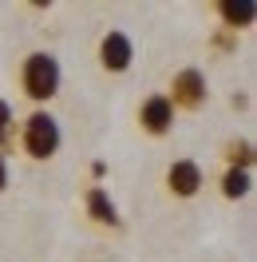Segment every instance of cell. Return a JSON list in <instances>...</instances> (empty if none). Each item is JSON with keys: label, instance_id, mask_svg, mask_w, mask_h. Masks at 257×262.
Listing matches in <instances>:
<instances>
[{"label": "cell", "instance_id": "cell-10", "mask_svg": "<svg viewBox=\"0 0 257 262\" xmlns=\"http://www.w3.org/2000/svg\"><path fill=\"white\" fill-rule=\"evenodd\" d=\"M229 163L241 167V171H249V163H253V147H249V143H234V147H229Z\"/></svg>", "mask_w": 257, "mask_h": 262}, {"label": "cell", "instance_id": "cell-7", "mask_svg": "<svg viewBox=\"0 0 257 262\" xmlns=\"http://www.w3.org/2000/svg\"><path fill=\"white\" fill-rule=\"evenodd\" d=\"M218 16L225 20L229 32H238V28H249V24H253L257 4L253 0H218Z\"/></svg>", "mask_w": 257, "mask_h": 262}, {"label": "cell", "instance_id": "cell-11", "mask_svg": "<svg viewBox=\"0 0 257 262\" xmlns=\"http://www.w3.org/2000/svg\"><path fill=\"white\" fill-rule=\"evenodd\" d=\"M8 131H12V107H8V99H0V143L8 139Z\"/></svg>", "mask_w": 257, "mask_h": 262}, {"label": "cell", "instance_id": "cell-9", "mask_svg": "<svg viewBox=\"0 0 257 262\" xmlns=\"http://www.w3.org/2000/svg\"><path fill=\"white\" fill-rule=\"evenodd\" d=\"M249 187H253V175L241 171V167H229V171L222 175V195L225 199H245V195H249Z\"/></svg>", "mask_w": 257, "mask_h": 262}, {"label": "cell", "instance_id": "cell-4", "mask_svg": "<svg viewBox=\"0 0 257 262\" xmlns=\"http://www.w3.org/2000/svg\"><path fill=\"white\" fill-rule=\"evenodd\" d=\"M131 60H135V44H131L127 32H119V28H111V32L99 40V64L107 68V72H127Z\"/></svg>", "mask_w": 257, "mask_h": 262}, {"label": "cell", "instance_id": "cell-5", "mask_svg": "<svg viewBox=\"0 0 257 262\" xmlns=\"http://www.w3.org/2000/svg\"><path fill=\"white\" fill-rule=\"evenodd\" d=\"M202 183H206V175H202V167L194 163V159H174V163L166 167V187L178 199H194L202 191Z\"/></svg>", "mask_w": 257, "mask_h": 262}, {"label": "cell", "instance_id": "cell-3", "mask_svg": "<svg viewBox=\"0 0 257 262\" xmlns=\"http://www.w3.org/2000/svg\"><path fill=\"white\" fill-rule=\"evenodd\" d=\"M210 96V83H206V72L202 68H182L174 80H170V103L174 107H202Z\"/></svg>", "mask_w": 257, "mask_h": 262}, {"label": "cell", "instance_id": "cell-1", "mask_svg": "<svg viewBox=\"0 0 257 262\" xmlns=\"http://www.w3.org/2000/svg\"><path fill=\"white\" fill-rule=\"evenodd\" d=\"M20 83H24V96L36 99V103H44L60 92V83H64V68L60 60L52 56V52H32L24 68H20Z\"/></svg>", "mask_w": 257, "mask_h": 262}, {"label": "cell", "instance_id": "cell-12", "mask_svg": "<svg viewBox=\"0 0 257 262\" xmlns=\"http://www.w3.org/2000/svg\"><path fill=\"white\" fill-rule=\"evenodd\" d=\"M4 187H8V159L0 155V191H4Z\"/></svg>", "mask_w": 257, "mask_h": 262}, {"label": "cell", "instance_id": "cell-6", "mask_svg": "<svg viewBox=\"0 0 257 262\" xmlns=\"http://www.w3.org/2000/svg\"><path fill=\"white\" fill-rule=\"evenodd\" d=\"M139 123H143V131H150V135H166V131L174 127V103L162 96V92L146 96L143 107H139Z\"/></svg>", "mask_w": 257, "mask_h": 262}, {"label": "cell", "instance_id": "cell-2", "mask_svg": "<svg viewBox=\"0 0 257 262\" xmlns=\"http://www.w3.org/2000/svg\"><path fill=\"white\" fill-rule=\"evenodd\" d=\"M64 143V131H60V119L52 112H32L24 119V151L32 159H52Z\"/></svg>", "mask_w": 257, "mask_h": 262}, {"label": "cell", "instance_id": "cell-8", "mask_svg": "<svg viewBox=\"0 0 257 262\" xmlns=\"http://www.w3.org/2000/svg\"><path fill=\"white\" fill-rule=\"evenodd\" d=\"M87 211H91V219L103 223V227H119V207L111 203V195H107L103 187H91V191H87Z\"/></svg>", "mask_w": 257, "mask_h": 262}]
</instances>
